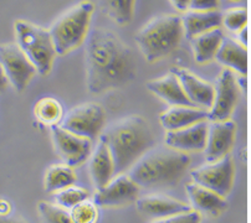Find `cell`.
Wrapping results in <instances>:
<instances>
[{
	"instance_id": "1",
	"label": "cell",
	"mask_w": 251,
	"mask_h": 223,
	"mask_svg": "<svg viewBox=\"0 0 251 223\" xmlns=\"http://www.w3.org/2000/svg\"><path fill=\"white\" fill-rule=\"evenodd\" d=\"M86 87L99 96L129 85L137 76L136 57L131 48L111 30L88 31L85 40Z\"/></svg>"
},
{
	"instance_id": "2",
	"label": "cell",
	"mask_w": 251,
	"mask_h": 223,
	"mask_svg": "<svg viewBox=\"0 0 251 223\" xmlns=\"http://www.w3.org/2000/svg\"><path fill=\"white\" fill-rule=\"evenodd\" d=\"M190 162L192 157L187 153L153 146L132 165L127 175L139 189H171L184 178Z\"/></svg>"
},
{
	"instance_id": "3",
	"label": "cell",
	"mask_w": 251,
	"mask_h": 223,
	"mask_svg": "<svg viewBox=\"0 0 251 223\" xmlns=\"http://www.w3.org/2000/svg\"><path fill=\"white\" fill-rule=\"evenodd\" d=\"M101 135L110 149L115 176L128 171L142 155L155 145L152 127L141 115H128L117 120Z\"/></svg>"
},
{
	"instance_id": "4",
	"label": "cell",
	"mask_w": 251,
	"mask_h": 223,
	"mask_svg": "<svg viewBox=\"0 0 251 223\" xmlns=\"http://www.w3.org/2000/svg\"><path fill=\"white\" fill-rule=\"evenodd\" d=\"M183 36L180 16L167 14L151 19L136 35V43L143 57L154 64L174 52Z\"/></svg>"
},
{
	"instance_id": "5",
	"label": "cell",
	"mask_w": 251,
	"mask_h": 223,
	"mask_svg": "<svg viewBox=\"0 0 251 223\" xmlns=\"http://www.w3.org/2000/svg\"><path fill=\"white\" fill-rule=\"evenodd\" d=\"M95 5L90 0L78 4L62 13L52 22L49 32L57 55L64 56L85 43L90 31V22Z\"/></svg>"
},
{
	"instance_id": "6",
	"label": "cell",
	"mask_w": 251,
	"mask_h": 223,
	"mask_svg": "<svg viewBox=\"0 0 251 223\" xmlns=\"http://www.w3.org/2000/svg\"><path fill=\"white\" fill-rule=\"evenodd\" d=\"M14 31L15 44L25 53L36 72L41 76H48L57 56L49 29L26 20H16Z\"/></svg>"
},
{
	"instance_id": "7",
	"label": "cell",
	"mask_w": 251,
	"mask_h": 223,
	"mask_svg": "<svg viewBox=\"0 0 251 223\" xmlns=\"http://www.w3.org/2000/svg\"><path fill=\"white\" fill-rule=\"evenodd\" d=\"M106 124V111L97 103H85L64 114L60 127L75 135L94 141L102 134Z\"/></svg>"
},
{
	"instance_id": "8",
	"label": "cell",
	"mask_w": 251,
	"mask_h": 223,
	"mask_svg": "<svg viewBox=\"0 0 251 223\" xmlns=\"http://www.w3.org/2000/svg\"><path fill=\"white\" fill-rule=\"evenodd\" d=\"M193 182L226 197L235 180V164L230 155L214 162H206L190 173Z\"/></svg>"
},
{
	"instance_id": "9",
	"label": "cell",
	"mask_w": 251,
	"mask_h": 223,
	"mask_svg": "<svg viewBox=\"0 0 251 223\" xmlns=\"http://www.w3.org/2000/svg\"><path fill=\"white\" fill-rule=\"evenodd\" d=\"M0 67L9 85L19 93L29 86L32 77L38 73L15 43L0 44Z\"/></svg>"
},
{
	"instance_id": "10",
	"label": "cell",
	"mask_w": 251,
	"mask_h": 223,
	"mask_svg": "<svg viewBox=\"0 0 251 223\" xmlns=\"http://www.w3.org/2000/svg\"><path fill=\"white\" fill-rule=\"evenodd\" d=\"M240 98V88L236 82L235 74L224 68L218 76L214 86L213 104L208 111L209 122L230 119Z\"/></svg>"
},
{
	"instance_id": "11",
	"label": "cell",
	"mask_w": 251,
	"mask_h": 223,
	"mask_svg": "<svg viewBox=\"0 0 251 223\" xmlns=\"http://www.w3.org/2000/svg\"><path fill=\"white\" fill-rule=\"evenodd\" d=\"M50 128L55 152L64 164L75 169L90 159L92 153L91 140L70 133L60 125H52Z\"/></svg>"
},
{
	"instance_id": "12",
	"label": "cell",
	"mask_w": 251,
	"mask_h": 223,
	"mask_svg": "<svg viewBox=\"0 0 251 223\" xmlns=\"http://www.w3.org/2000/svg\"><path fill=\"white\" fill-rule=\"evenodd\" d=\"M139 187L129 178L127 174H118L110 182L96 190L92 201L99 207H123L136 202Z\"/></svg>"
},
{
	"instance_id": "13",
	"label": "cell",
	"mask_w": 251,
	"mask_h": 223,
	"mask_svg": "<svg viewBox=\"0 0 251 223\" xmlns=\"http://www.w3.org/2000/svg\"><path fill=\"white\" fill-rule=\"evenodd\" d=\"M236 123L231 119L209 122L204 156L206 162H214L230 155L236 138Z\"/></svg>"
},
{
	"instance_id": "14",
	"label": "cell",
	"mask_w": 251,
	"mask_h": 223,
	"mask_svg": "<svg viewBox=\"0 0 251 223\" xmlns=\"http://www.w3.org/2000/svg\"><path fill=\"white\" fill-rule=\"evenodd\" d=\"M171 72L176 74L190 103L194 107L209 111L214 99V86L183 67H173Z\"/></svg>"
},
{
	"instance_id": "15",
	"label": "cell",
	"mask_w": 251,
	"mask_h": 223,
	"mask_svg": "<svg viewBox=\"0 0 251 223\" xmlns=\"http://www.w3.org/2000/svg\"><path fill=\"white\" fill-rule=\"evenodd\" d=\"M208 120L195 123L187 128L167 132L164 143L168 148L182 153L203 152L206 144Z\"/></svg>"
},
{
	"instance_id": "16",
	"label": "cell",
	"mask_w": 251,
	"mask_h": 223,
	"mask_svg": "<svg viewBox=\"0 0 251 223\" xmlns=\"http://www.w3.org/2000/svg\"><path fill=\"white\" fill-rule=\"evenodd\" d=\"M136 207L141 215L153 220L169 217L178 213L192 211L188 203L164 195H147L136 200Z\"/></svg>"
},
{
	"instance_id": "17",
	"label": "cell",
	"mask_w": 251,
	"mask_h": 223,
	"mask_svg": "<svg viewBox=\"0 0 251 223\" xmlns=\"http://www.w3.org/2000/svg\"><path fill=\"white\" fill-rule=\"evenodd\" d=\"M185 191H187L188 199L190 202L192 210L197 211L201 215L210 216V217H217L222 215L227 208V202L225 197L205 189L203 186L195 182H188L185 185Z\"/></svg>"
},
{
	"instance_id": "18",
	"label": "cell",
	"mask_w": 251,
	"mask_h": 223,
	"mask_svg": "<svg viewBox=\"0 0 251 223\" xmlns=\"http://www.w3.org/2000/svg\"><path fill=\"white\" fill-rule=\"evenodd\" d=\"M88 170L96 190L103 187L115 178V165H113L112 156L102 135H100L96 148L94 153H91Z\"/></svg>"
},
{
	"instance_id": "19",
	"label": "cell",
	"mask_w": 251,
	"mask_h": 223,
	"mask_svg": "<svg viewBox=\"0 0 251 223\" xmlns=\"http://www.w3.org/2000/svg\"><path fill=\"white\" fill-rule=\"evenodd\" d=\"M147 89L171 107H194L185 96L184 90L179 83L178 78L176 77V74L172 73V72H168L167 74L155 78V80L148 81Z\"/></svg>"
},
{
	"instance_id": "20",
	"label": "cell",
	"mask_w": 251,
	"mask_h": 223,
	"mask_svg": "<svg viewBox=\"0 0 251 223\" xmlns=\"http://www.w3.org/2000/svg\"><path fill=\"white\" fill-rule=\"evenodd\" d=\"M208 120V111L198 107L174 106L162 112L159 115L160 125L167 130H178L195 123Z\"/></svg>"
},
{
	"instance_id": "21",
	"label": "cell",
	"mask_w": 251,
	"mask_h": 223,
	"mask_svg": "<svg viewBox=\"0 0 251 223\" xmlns=\"http://www.w3.org/2000/svg\"><path fill=\"white\" fill-rule=\"evenodd\" d=\"M183 25V34L188 40L203 32L218 29L222 25V13L218 10L195 11L187 10L180 16Z\"/></svg>"
},
{
	"instance_id": "22",
	"label": "cell",
	"mask_w": 251,
	"mask_h": 223,
	"mask_svg": "<svg viewBox=\"0 0 251 223\" xmlns=\"http://www.w3.org/2000/svg\"><path fill=\"white\" fill-rule=\"evenodd\" d=\"M230 71L238 72L241 76L248 73V51L246 47L234 39L224 37L219 46L215 59Z\"/></svg>"
},
{
	"instance_id": "23",
	"label": "cell",
	"mask_w": 251,
	"mask_h": 223,
	"mask_svg": "<svg viewBox=\"0 0 251 223\" xmlns=\"http://www.w3.org/2000/svg\"><path fill=\"white\" fill-rule=\"evenodd\" d=\"M223 39H224V32L220 30V27L193 37L190 40V45L197 64L204 65L213 61Z\"/></svg>"
},
{
	"instance_id": "24",
	"label": "cell",
	"mask_w": 251,
	"mask_h": 223,
	"mask_svg": "<svg viewBox=\"0 0 251 223\" xmlns=\"http://www.w3.org/2000/svg\"><path fill=\"white\" fill-rule=\"evenodd\" d=\"M77 180L74 167L66 164L51 165L45 173L44 178V187L48 192H56L69 186L75 185Z\"/></svg>"
},
{
	"instance_id": "25",
	"label": "cell",
	"mask_w": 251,
	"mask_h": 223,
	"mask_svg": "<svg viewBox=\"0 0 251 223\" xmlns=\"http://www.w3.org/2000/svg\"><path fill=\"white\" fill-rule=\"evenodd\" d=\"M104 15L120 26H126L132 22L136 0H100Z\"/></svg>"
},
{
	"instance_id": "26",
	"label": "cell",
	"mask_w": 251,
	"mask_h": 223,
	"mask_svg": "<svg viewBox=\"0 0 251 223\" xmlns=\"http://www.w3.org/2000/svg\"><path fill=\"white\" fill-rule=\"evenodd\" d=\"M64 114L61 103L52 97H43L34 106L35 118L44 125H59Z\"/></svg>"
},
{
	"instance_id": "27",
	"label": "cell",
	"mask_w": 251,
	"mask_h": 223,
	"mask_svg": "<svg viewBox=\"0 0 251 223\" xmlns=\"http://www.w3.org/2000/svg\"><path fill=\"white\" fill-rule=\"evenodd\" d=\"M38 211L44 223H74L70 211L55 202L40 201L38 203Z\"/></svg>"
},
{
	"instance_id": "28",
	"label": "cell",
	"mask_w": 251,
	"mask_h": 223,
	"mask_svg": "<svg viewBox=\"0 0 251 223\" xmlns=\"http://www.w3.org/2000/svg\"><path fill=\"white\" fill-rule=\"evenodd\" d=\"M88 197H90V195H88L87 190L75 185L69 186L66 189L53 192V201H55V203L66 208V210H71L74 206L85 201Z\"/></svg>"
},
{
	"instance_id": "29",
	"label": "cell",
	"mask_w": 251,
	"mask_h": 223,
	"mask_svg": "<svg viewBox=\"0 0 251 223\" xmlns=\"http://www.w3.org/2000/svg\"><path fill=\"white\" fill-rule=\"evenodd\" d=\"M70 211L74 223H97L100 217L99 206L91 200H85Z\"/></svg>"
},
{
	"instance_id": "30",
	"label": "cell",
	"mask_w": 251,
	"mask_h": 223,
	"mask_svg": "<svg viewBox=\"0 0 251 223\" xmlns=\"http://www.w3.org/2000/svg\"><path fill=\"white\" fill-rule=\"evenodd\" d=\"M222 25L230 32L238 34L248 26V11L244 8H231L222 13Z\"/></svg>"
},
{
	"instance_id": "31",
	"label": "cell",
	"mask_w": 251,
	"mask_h": 223,
	"mask_svg": "<svg viewBox=\"0 0 251 223\" xmlns=\"http://www.w3.org/2000/svg\"><path fill=\"white\" fill-rule=\"evenodd\" d=\"M201 213L192 210L188 211V212L178 213V215L160 218V220H154L152 223H201Z\"/></svg>"
},
{
	"instance_id": "32",
	"label": "cell",
	"mask_w": 251,
	"mask_h": 223,
	"mask_svg": "<svg viewBox=\"0 0 251 223\" xmlns=\"http://www.w3.org/2000/svg\"><path fill=\"white\" fill-rule=\"evenodd\" d=\"M220 0H190L188 10L211 11L218 10Z\"/></svg>"
},
{
	"instance_id": "33",
	"label": "cell",
	"mask_w": 251,
	"mask_h": 223,
	"mask_svg": "<svg viewBox=\"0 0 251 223\" xmlns=\"http://www.w3.org/2000/svg\"><path fill=\"white\" fill-rule=\"evenodd\" d=\"M172 5L180 13H185L189 9L190 0H169Z\"/></svg>"
},
{
	"instance_id": "34",
	"label": "cell",
	"mask_w": 251,
	"mask_h": 223,
	"mask_svg": "<svg viewBox=\"0 0 251 223\" xmlns=\"http://www.w3.org/2000/svg\"><path fill=\"white\" fill-rule=\"evenodd\" d=\"M11 211V204L6 200L0 199V216H9Z\"/></svg>"
},
{
	"instance_id": "35",
	"label": "cell",
	"mask_w": 251,
	"mask_h": 223,
	"mask_svg": "<svg viewBox=\"0 0 251 223\" xmlns=\"http://www.w3.org/2000/svg\"><path fill=\"white\" fill-rule=\"evenodd\" d=\"M238 43L243 45L244 47L248 46V26H245L238 32Z\"/></svg>"
},
{
	"instance_id": "36",
	"label": "cell",
	"mask_w": 251,
	"mask_h": 223,
	"mask_svg": "<svg viewBox=\"0 0 251 223\" xmlns=\"http://www.w3.org/2000/svg\"><path fill=\"white\" fill-rule=\"evenodd\" d=\"M0 223H26L22 218L13 217V216H0Z\"/></svg>"
},
{
	"instance_id": "37",
	"label": "cell",
	"mask_w": 251,
	"mask_h": 223,
	"mask_svg": "<svg viewBox=\"0 0 251 223\" xmlns=\"http://www.w3.org/2000/svg\"><path fill=\"white\" fill-rule=\"evenodd\" d=\"M8 87H9V82L8 80H6L3 69H1V67H0V94L5 92V90L8 89Z\"/></svg>"
},
{
	"instance_id": "38",
	"label": "cell",
	"mask_w": 251,
	"mask_h": 223,
	"mask_svg": "<svg viewBox=\"0 0 251 223\" xmlns=\"http://www.w3.org/2000/svg\"><path fill=\"white\" fill-rule=\"evenodd\" d=\"M231 1H239V0H231Z\"/></svg>"
}]
</instances>
